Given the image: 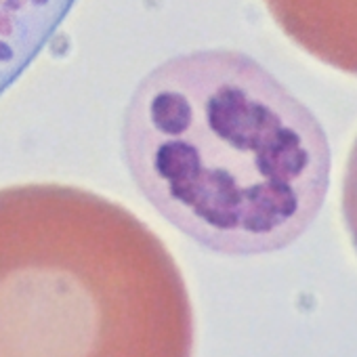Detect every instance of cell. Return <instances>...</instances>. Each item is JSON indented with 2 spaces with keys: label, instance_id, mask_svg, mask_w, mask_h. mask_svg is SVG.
<instances>
[{
  "label": "cell",
  "instance_id": "1",
  "mask_svg": "<svg viewBox=\"0 0 357 357\" xmlns=\"http://www.w3.org/2000/svg\"><path fill=\"white\" fill-rule=\"evenodd\" d=\"M120 143L154 210L229 257L296 242L330 187L324 126L242 50H191L149 70L126 103Z\"/></svg>",
  "mask_w": 357,
  "mask_h": 357
},
{
  "label": "cell",
  "instance_id": "2",
  "mask_svg": "<svg viewBox=\"0 0 357 357\" xmlns=\"http://www.w3.org/2000/svg\"><path fill=\"white\" fill-rule=\"evenodd\" d=\"M171 254L103 208H0V357H191Z\"/></svg>",
  "mask_w": 357,
  "mask_h": 357
},
{
  "label": "cell",
  "instance_id": "3",
  "mask_svg": "<svg viewBox=\"0 0 357 357\" xmlns=\"http://www.w3.org/2000/svg\"><path fill=\"white\" fill-rule=\"evenodd\" d=\"M284 34L311 57L357 76V0H265Z\"/></svg>",
  "mask_w": 357,
  "mask_h": 357
},
{
  "label": "cell",
  "instance_id": "4",
  "mask_svg": "<svg viewBox=\"0 0 357 357\" xmlns=\"http://www.w3.org/2000/svg\"><path fill=\"white\" fill-rule=\"evenodd\" d=\"M343 218L351 235V244L357 252V139L351 147L343 181Z\"/></svg>",
  "mask_w": 357,
  "mask_h": 357
}]
</instances>
